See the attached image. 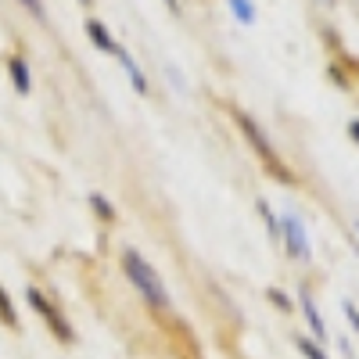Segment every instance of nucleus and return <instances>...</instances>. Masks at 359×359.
Wrapping results in <instances>:
<instances>
[{
  "label": "nucleus",
  "mask_w": 359,
  "mask_h": 359,
  "mask_svg": "<svg viewBox=\"0 0 359 359\" xmlns=\"http://www.w3.org/2000/svg\"><path fill=\"white\" fill-rule=\"evenodd\" d=\"M11 76H15L18 94H29V76H25V65L22 62H11Z\"/></svg>",
  "instance_id": "obj_7"
},
{
  "label": "nucleus",
  "mask_w": 359,
  "mask_h": 359,
  "mask_svg": "<svg viewBox=\"0 0 359 359\" xmlns=\"http://www.w3.org/2000/svg\"><path fill=\"white\" fill-rule=\"evenodd\" d=\"M22 4H25L29 11H33L36 18H43V15H47V11H43V0H22Z\"/></svg>",
  "instance_id": "obj_10"
},
{
  "label": "nucleus",
  "mask_w": 359,
  "mask_h": 359,
  "mask_svg": "<svg viewBox=\"0 0 359 359\" xmlns=\"http://www.w3.org/2000/svg\"><path fill=\"white\" fill-rule=\"evenodd\" d=\"M302 313H306V320H309V327H313V334L323 341V338H327V327H323V320H320L316 306L309 302V294H302Z\"/></svg>",
  "instance_id": "obj_5"
},
{
  "label": "nucleus",
  "mask_w": 359,
  "mask_h": 359,
  "mask_svg": "<svg viewBox=\"0 0 359 359\" xmlns=\"http://www.w3.org/2000/svg\"><path fill=\"white\" fill-rule=\"evenodd\" d=\"M341 309H345V316H348V323H352V331L359 334V313H355V306H352V302H345Z\"/></svg>",
  "instance_id": "obj_9"
},
{
  "label": "nucleus",
  "mask_w": 359,
  "mask_h": 359,
  "mask_svg": "<svg viewBox=\"0 0 359 359\" xmlns=\"http://www.w3.org/2000/svg\"><path fill=\"white\" fill-rule=\"evenodd\" d=\"M355 230H359V226H355Z\"/></svg>",
  "instance_id": "obj_13"
},
{
  "label": "nucleus",
  "mask_w": 359,
  "mask_h": 359,
  "mask_svg": "<svg viewBox=\"0 0 359 359\" xmlns=\"http://www.w3.org/2000/svg\"><path fill=\"white\" fill-rule=\"evenodd\" d=\"M226 4H230V11L237 15V22H245V25L255 22V4H252V0H226Z\"/></svg>",
  "instance_id": "obj_6"
},
{
  "label": "nucleus",
  "mask_w": 359,
  "mask_h": 359,
  "mask_svg": "<svg viewBox=\"0 0 359 359\" xmlns=\"http://www.w3.org/2000/svg\"><path fill=\"white\" fill-rule=\"evenodd\" d=\"M352 137H355V140H359V123H352Z\"/></svg>",
  "instance_id": "obj_12"
},
{
  "label": "nucleus",
  "mask_w": 359,
  "mask_h": 359,
  "mask_svg": "<svg viewBox=\"0 0 359 359\" xmlns=\"http://www.w3.org/2000/svg\"><path fill=\"white\" fill-rule=\"evenodd\" d=\"M277 230H280L284 245H287V252H291L294 259H309V233H306L302 219H298L294 212H280Z\"/></svg>",
  "instance_id": "obj_2"
},
{
  "label": "nucleus",
  "mask_w": 359,
  "mask_h": 359,
  "mask_svg": "<svg viewBox=\"0 0 359 359\" xmlns=\"http://www.w3.org/2000/svg\"><path fill=\"white\" fill-rule=\"evenodd\" d=\"M298 348H302V355H306V359H327V355H323L313 341H298Z\"/></svg>",
  "instance_id": "obj_8"
},
{
  "label": "nucleus",
  "mask_w": 359,
  "mask_h": 359,
  "mask_svg": "<svg viewBox=\"0 0 359 359\" xmlns=\"http://www.w3.org/2000/svg\"><path fill=\"white\" fill-rule=\"evenodd\" d=\"M115 57L123 62V69H126V76H130V83H133V90L137 94H147V79H144V72H140V65L133 62V57L123 50V47H115Z\"/></svg>",
  "instance_id": "obj_3"
},
{
  "label": "nucleus",
  "mask_w": 359,
  "mask_h": 359,
  "mask_svg": "<svg viewBox=\"0 0 359 359\" xmlns=\"http://www.w3.org/2000/svg\"><path fill=\"white\" fill-rule=\"evenodd\" d=\"M86 33H90V36H94V43H97L101 50H108V54H115V47H118V43H115V40L108 36V29H104L101 22H86Z\"/></svg>",
  "instance_id": "obj_4"
},
{
  "label": "nucleus",
  "mask_w": 359,
  "mask_h": 359,
  "mask_svg": "<svg viewBox=\"0 0 359 359\" xmlns=\"http://www.w3.org/2000/svg\"><path fill=\"white\" fill-rule=\"evenodd\" d=\"M123 269H126V277L137 284V291L144 294V302H151L155 309H165V306H169V291H165V284L158 280L155 269L144 262V255L126 252V255H123Z\"/></svg>",
  "instance_id": "obj_1"
},
{
  "label": "nucleus",
  "mask_w": 359,
  "mask_h": 359,
  "mask_svg": "<svg viewBox=\"0 0 359 359\" xmlns=\"http://www.w3.org/2000/svg\"><path fill=\"white\" fill-rule=\"evenodd\" d=\"M165 4H169V8H172V15H176V11H180V0H165Z\"/></svg>",
  "instance_id": "obj_11"
}]
</instances>
